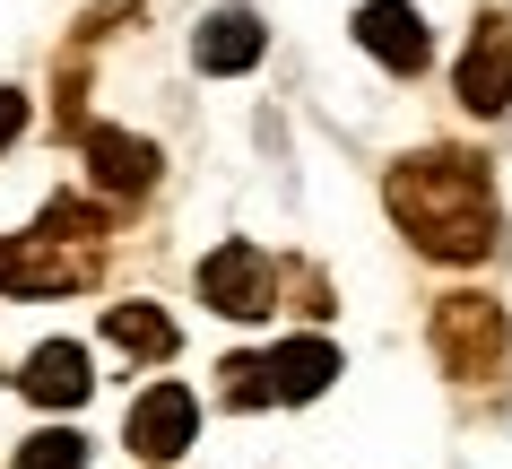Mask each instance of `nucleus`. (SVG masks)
Here are the masks:
<instances>
[{
	"label": "nucleus",
	"mask_w": 512,
	"mask_h": 469,
	"mask_svg": "<svg viewBox=\"0 0 512 469\" xmlns=\"http://www.w3.org/2000/svg\"><path fill=\"white\" fill-rule=\"evenodd\" d=\"M391 218L408 226V244L426 261H486L495 252V183H486V157H460V148H417L391 166L382 183Z\"/></svg>",
	"instance_id": "nucleus-1"
},
{
	"label": "nucleus",
	"mask_w": 512,
	"mask_h": 469,
	"mask_svg": "<svg viewBox=\"0 0 512 469\" xmlns=\"http://www.w3.org/2000/svg\"><path fill=\"white\" fill-rule=\"evenodd\" d=\"M96 270H105V209H87V200H53L27 235L0 244L9 296H70V287H96Z\"/></svg>",
	"instance_id": "nucleus-2"
},
{
	"label": "nucleus",
	"mask_w": 512,
	"mask_h": 469,
	"mask_svg": "<svg viewBox=\"0 0 512 469\" xmlns=\"http://www.w3.org/2000/svg\"><path fill=\"white\" fill-rule=\"evenodd\" d=\"M504 304L495 296H443L434 304V357L452 383H495L504 374Z\"/></svg>",
	"instance_id": "nucleus-3"
},
{
	"label": "nucleus",
	"mask_w": 512,
	"mask_h": 469,
	"mask_svg": "<svg viewBox=\"0 0 512 469\" xmlns=\"http://www.w3.org/2000/svg\"><path fill=\"white\" fill-rule=\"evenodd\" d=\"M200 296L226 313V322H261V313H278V261L261 244H217L209 261H200Z\"/></svg>",
	"instance_id": "nucleus-4"
},
{
	"label": "nucleus",
	"mask_w": 512,
	"mask_h": 469,
	"mask_svg": "<svg viewBox=\"0 0 512 469\" xmlns=\"http://www.w3.org/2000/svg\"><path fill=\"white\" fill-rule=\"evenodd\" d=\"M356 44H365L391 79H417L434 61V35H426V18H417L408 0H365V9H356Z\"/></svg>",
	"instance_id": "nucleus-5"
},
{
	"label": "nucleus",
	"mask_w": 512,
	"mask_h": 469,
	"mask_svg": "<svg viewBox=\"0 0 512 469\" xmlns=\"http://www.w3.org/2000/svg\"><path fill=\"white\" fill-rule=\"evenodd\" d=\"M200 435V400H191L183 383H157V391H139V409L131 426H122V443H131L139 461H183V443Z\"/></svg>",
	"instance_id": "nucleus-6"
},
{
	"label": "nucleus",
	"mask_w": 512,
	"mask_h": 469,
	"mask_svg": "<svg viewBox=\"0 0 512 469\" xmlns=\"http://www.w3.org/2000/svg\"><path fill=\"white\" fill-rule=\"evenodd\" d=\"M460 105L469 113L512 105V27L504 18H478V35H469V53H460Z\"/></svg>",
	"instance_id": "nucleus-7"
},
{
	"label": "nucleus",
	"mask_w": 512,
	"mask_h": 469,
	"mask_svg": "<svg viewBox=\"0 0 512 469\" xmlns=\"http://www.w3.org/2000/svg\"><path fill=\"white\" fill-rule=\"evenodd\" d=\"M261 53H270V27H261L252 9H209L200 35H191V61H200L209 79H243Z\"/></svg>",
	"instance_id": "nucleus-8"
},
{
	"label": "nucleus",
	"mask_w": 512,
	"mask_h": 469,
	"mask_svg": "<svg viewBox=\"0 0 512 469\" xmlns=\"http://www.w3.org/2000/svg\"><path fill=\"white\" fill-rule=\"evenodd\" d=\"M157 148L148 139H131V131H87V174H96V192L105 200H139L148 183H157Z\"/></svg>",
	"instance_id": "nucleus-9"
},
{
	"label": "nucleus",
	"mask_w": 512,
	"mask_h": 469,
	"mask_svg": "<svg viewBox=\"0 0 512 469\" xmlns=\"http://www.w3.org/2000/svg\"><path fill=\"white\" fill-rule=\"evenodd\" d=\"M18 383H27V400H44V409H79L87 391H96V374H87V348H79V339H44Z\"/></svg>",
	"instance_id": "nucleus-10"
},
{
	"label": "nucleus",
	"mask_w": 512,
	"mask_h": 469,
	"mask_svg": "<svg viewBox=\"0 0 512 469\" xmlns=\"http://www.w3.org/2000/svg\"><path fill=\"white\" fill-rule=\"evenodd\" d=\"M330 374H339V348H330V339H287V348H270V357H261L270 400H322Z\"/></svg>",
	"instance_id": "nucleus-11"
},
{
	"label": "nucleus",
	"mask_w": 512,
	"mask_h": 469,
	"mask_svg": "<svg viewBox=\"0 0 512 469\" xmlns=\"http://www.w3.org/2000/svg\"><path fill=\"white\" fill-rule=\"evenodd\" d=\"M105 339L122 348V357H174V322H165L157 304H105Z\"/></svg>",
	"instance_id": "nucleus-12"
},
{
	"label": "nucleus",
	"mask_w": 512,
	"mask_h": 469,
	"mask_svg": "<svg viewBox=\"0 0 512 469\" xmlns=\"http://www.w3.org/2000/svg\"><path fill=\"white\" fill-rule=\"evenodd\" d=\"M18 469H87V435H70V426L27 435V443H18Z\"/></svg>",
	"instance_id": "nucleus-13"
},
{
	"label": "nucleus",
	"mask_w": 512,
	"mask_h": 469,
	"mask_svg": "<svg viewBox=\"0 0 512 469\" xmlns=\"http://www.w3.org/2000/svg\"><path fill=\"white\" fill-rule=\"evenodd\" d=\"M18 131H27V96H18V87H0V148H9Z\"/></svg>",
	"instance_id": "nucleus-14"
}]
</instances>
